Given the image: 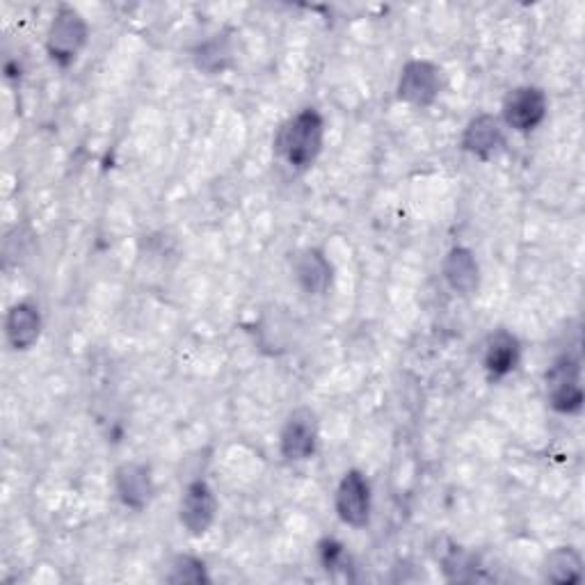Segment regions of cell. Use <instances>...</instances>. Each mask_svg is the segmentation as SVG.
Wrapping results in <instances>:
<instances>
[{"label":"cell","instance_id":"cell-1","mask_svg":"<svg viewBox=\"0 0 585 585\" xmlns=\"http://www.w3.org/2000/svg\"><path fill=\"white\" fill-rule=\"evenodd\" d=\"M325 142V121L316 108H304L291 119H286L282 129L277 131L274 151L289 167L306 170L312 167Z\"/></svg>","mask_w":585,"mask_h":585},{"label":"cell","instance_id":"cell-2","mask_svg":"<svg viewBox=\"0 0 585 585\" xmlns=\"http://www.w3.org/2000/svg\"><path fill=\"white\" fill-rule=\"evenodd\" d=\"M87 37H89V30L80 12L63 6L55 12L46 30V53L57 67H63V69L72 67L76 63V57L80 55V51L85 48Z\"/></svg>","mask_w":585,"mask_h":585},{"label":"cell","instance_id":"cell-3","mask_svg":"<svg viewBox=\"0 0 585 585\" xmlns=\"http://www.w3.org/2000/svg\"><path fill=\"white\" fill-rule=\"evenodd\" d=\"M549 405L561 414H576L583 408L581 364L572 355H563L546 371Z\"/></svg>","mask_w":585,"mask_h":585},{"label":"cell","instance_id":"cell-4","mask_svg":"<svg viewBox=\"0 0 585 585\" xmlns=\"http://www.w3.org/2000/svg\"><path fill=\"white\" fill-rule=\"evenodd\" d=\"M549 110L546 95L535 85H521L508 91L503 99L501 117L503 124L517 133H531L535 131Z\"/></svg>","mask_w":585,"mask_h":585},{"label":"cell","instance_id":"cell-5","mask_svg":"<svg viewBox=\"0 0 585 585\" xmlns=\"http://www.w3.org/2000/svg\"><path fill=\"white\" fill-rule=\"evenodd\" d=\"M442 91V69L427 59H410L398 78V99L416 108L433 106Z\"/></svg>","mask_w":585,"mask_h":585},{"label":"cell","instance_id":"cell-6","mask_svg":"<svg viewBox=\"0 0 585 585\" xmlns=\"http://www.w3.org/2000/svg\"><path fill=\"white\" fill-rule=\"evenodd\" d=\"M336 514L353 529H364L371 519V483L359 472L350 469L344 474L336 487Z\"/></svg>","mask_w":585,"mask_h":585},{"label":"cell","instance_id":"cell-7","mask_svg":"<svg viewBox=\"0 0 585 585\" xmlns=\"http://www.w3.org/2000/svg\"><path fill=\"white\" fill-rule=\"evenodd\" d=\"M218 517V499L206 480H193L178 503V521L193 538H202L210 531Z\"/></svg>","mask_w":585,"mask_h":585},{"label":"cell","instance_id":"cell-8","mask_svg":"<svg viewBox=\"0 0 585 585\" xmlns=\"http://www.w3.org/2000/svg\"><path fill=\"white\" fill-rule=\"evenodd\" d=\"M280 448L289 462H306L316 455L318 419L310 408H300L289 414L282 427Z\"/></svg>","mask_w":585,"mask_h":585},{"label":"cell","instance_id":"cell-9","mask_svg":"<svg viewBox=\"0 0 585 585\" xmlns=\"http://www.w3.org/2000/svg\"><path fill=\"white\" fill-rule=\"evenodd\" d=\"M115 489L119 501L131 510H144L153 499V478L149 467L140 462H127L115 472Z\"/></svg>","mask_w":585,"mask_h":585},{"label":"cell","instance_id":"cell-10","mask_svg":"<svg viewBox=\"0 0 585 585\" xmlns=\"http://www.w3.org/2000/svg\"><path fill=\"white\" fill-rule=\"evenodd\" d=\"M503 127L501 119L495 115H478L474 117L465 133H462V149L472 153L478 161H489L503 147Z\"/></svg>","mask_w":585,"mask_h":585},{"label":"cell","instance_id":"cell-11","mask_svg":"<svg viewBox=\"0 0 585 585\" xmlns=\"http://www.w3.org/2000/svg\"><path fill=\"white\" fill-rule=\"evenodd\" d=\"M293 274H295L297 286L306 295H314V297L325 295L332 286V263L316 248H306L295 254Z\"/></svg>","mask_w":585,"mask_h":585},{"label":"cell","instance_id":"cell-12","mask_svg":"<svg viewBox=\"0 0 585 585\" xmlns=\"http://www.w3.org/2000/svg\"><path fill=\"white\" fill-rule=\"evenodd\" d=\"M521 359V346L519 338L506 329H499L491 334L485 344L483 353V366L491 380H503L510 373L517 371Z\"/></svg>","mask_w":585,"mask_h":585},{"label":"cell","instance_id":"cell-13","mask_svg":"<svg viewBox=\"0 0 585 585\" xmlns=\"http://www.w3.org/2000/svg\"><path fill=\"white\" fill-rule=\"evenodd\" d=\"M444 280L448 289L459 295L469 297L480 286V266L469 248H453L444 259Z\"/></svg>","mask_w":585,"mask_h":585},{"label":"cell","instance_id":"cell-14","mask_svg":"<svg viewBox=\"0 0 585 585\" xmlns=\"http://www.w3.org/2000/svg\"><path fill=\"white\" fill-rule=\"evenodd\" d=\"M42 334V314L37 304L19 302L8 312L6 318V336L14 350H30Z\"/></svg>","mask_w":585,"mask_h":585},{"label":"cell","instance_id":"cell-15","mask_svg":"<svg viewBox=\"0 0 585 585\" xmlns=\"http://www.w3.org/2000/svg\"><path fill=\"white\" fill-rule=\"evenodd\" d=\"M581 576H583V559L574 546H559L546 556L544 578L549 583L570 585V583H578Z\"/></svg>","mask_w":585,"mask_h":585},{"label":"cell","instance_id":"cell-16","mask_svg":"<svg viewBox=\"0 0 585 585\" xmlns=\"http://www.w3.org/2000/svg\"><path fill=\"white\" fill-rule=\"evenodd\" d=\"M231 63V48H229V42L227 40H220L215 37L210 42H206L199 53H197V67L208 72L210 76L213 74H220L229 67Z\"/></svg>","mask_w":585,"mask_h":585},{"label":"cell","instance_id":"cell-17","mask_svg":"<svg viewBox=\"0 0 585 585\" xmlns=\"http://www.w3.org/2000/svg\"><path fill=\"white\" fill-rule=\"evenodd\" d=\"M170 583H208V574L202 561L193 556H178L172 563V574L167 576Z\"/></svg>","mask_w":585,"mask_h":585},{"label":"cell","instance_id":"cell-18","mask_svg":"<svg viewBox=\"0 0 585 585\" xmlns=\"http://www.w3.org/2000/svg\"><path fill=\"white\" fill-rule=\"evenodd\" d=\"M318 553H321V563L323 567L329 570H338V567H346V546L336 540H323L318 544Z\"/></svg>","mask_w":585,"mask_h":585}]
</instances>
